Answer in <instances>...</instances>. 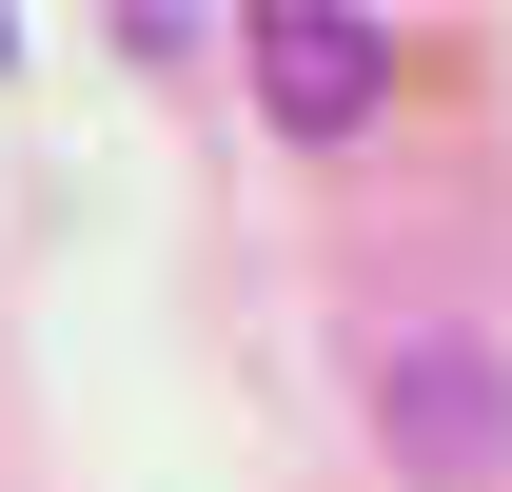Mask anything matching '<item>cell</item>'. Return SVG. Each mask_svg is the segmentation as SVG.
Returning <instances> with one entry per match:
<instances>
[{
	"label": "cell",
	"instance_id": "1",
	"mask_svg": "<svg viewBox=\"0 0 512 492\" xmlns=\"http://www.w3.org/2000/svg\"><path fill=\"white\" fill-rule=\"evenodd\" d=\"M375 433L414 492H493L512 473V355L493 335H394L375 355Z\"/></svg>",
	"mask_w": 512,
	"mask_h": 492
},
{
	"label": "cell",
	"instance_id": "2",
	"mask_svg": "<svg viewBox=\"0 0 512 492\" xmlns=\"http://www.w3.org/2000/svg\"><path fill=\"white\" fill-rule=\"evenodd\" d=\"M256 99H276L296 138H355V119L394 99V20H355V0H276V20H256Z\"/></svg>",
	"mask_w": 512,
	"mask_h": 492
}]
</instances>
